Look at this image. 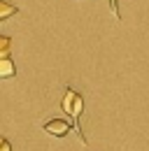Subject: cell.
Wrapping results in <instances>:
<instances>
[{
	"mask_svg": "<svg viewBox=\"0 0 149 151\" xmlns=\"http://www.w3.org/2000/svg\"><path fill=\"white\" fill-rule=\"evenodd\" d=\"M61 107H63V112H65V114H68V116L74 121V130L79 132L82 142L86 144L84 135H82V130H79V116H82V112H84V100H82V95L77 93L74 88H68V91H65V95H63V102H61Z\"/></svg>",
	"mask_w": 149,
	"mask_h": 151,
	"instance_id": "obj_1",
	"label": "cell"
},
{
	"mask_svg": "<svg viewBox=\"0 0 149 151\" xmlns=\"http://www.w3.org/2000/svg\"><path fill=\"white\" fill-rule=\"evenodd\" d=\"M70 121H65V119H51V121H47L44 123V132H49V135H54V137H65L68 132H70Z\"/></svg>",
	"mask_w": 149,
	"mask_h": 151,
	"instance_id": "obj_2",
	"label": "cell"
},
{
	"mask_svg": "<svg viewBox=\"0 0 149 151\" xmlns=\"http://www.w3.org/2000/svg\"><path fill=\"white\" fill-rule=\"evenodd\" d=\"M17 72V68H14V60L7 56V58H0V77L2 79H12Z\"/></svg>",
	"mask_w": 149,
	"mask_h": 151,
	"instance_id": "obj_3",
	"label": "cell"
},
{
	"mask_svg": "<svg viewBox=\"0 0 149 151\" xmlns=\"http://www.w3.org/2000/svg\"><path fill=\"white\" fill-rule=\"evenodd\" d=\"M19 9L12 5V2H7V0H0V21H7L12 14H17Z\"/></svg>",
	"mask_w": 149,
	"mask_h": 151,
	"instance_id": "obj_4",
	"label": "cell"
},
{
	"mask_svg": "<svg viewBox=\"0 0 149 151\" xmlns=\"http://www.w3.org/2000/svg\"><path fill=\"white\" fill-rule=\"evenodd\" d=\"M9 49H12V40L7 37V35H2V37H0V58L9 56Z\"/></svg>",
	"mask_w": 149,
	"mask_h": 151,
	"instance_id": "obj_5",
	"label": "cell"
},
{
	"mask_svg": "<svg viewBox=\"0 0 149 151\" xmlns=\"http://www.w3.org/2000/svg\"><path fill=\"white\" fill-rule=\"evenodd\" d=\"M0 151H12V144H9L7 139H2V142H0Z\"/></svg>",
	"mask_w": 149,
	"mask_h": 151,
	"instance_id": "obj_6",
	"label": "cell"
}]
</instances>
